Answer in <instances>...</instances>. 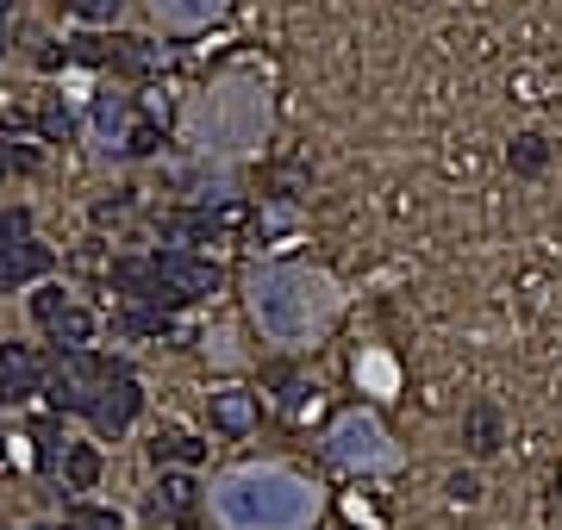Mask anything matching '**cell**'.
<instances>
[{"label": "cell", "instance_id": "cell-1", "mask_svg": "<svg viewBox=\"0 0 562 530\" xmlns=\"http://www.w3.org/2000/svg\"><path fill=\"white\" fill-rule=\"evenodd\" d=\"M213 505L231 530H307L319 518V493L288 468H238L213 487Z\"/></svg>", "mask_w": 562, "mask_h": 530}, {"label": "cell", "instance_id": "cell-2", "mask_svg": "<svg viewBox=\"0 0 562 530\" xmlns=\"http://www.w3.org/2000/svg\"><path fill=\"white\" fill-rule=\"evenodd\" d=\"M325 287L312 275H294V269H269L256 275V319L276 331V337H307L319 319H325Z\"/></svg>", "mask_w": 562, "mask_h": 530}, {"label": "cell", "instance_id": "cell-3", "mask_svg": "<svg viewBox=\"0 0 562 530\" xmlns=\"http://www.w3.org/2000/svg\"><path fill=\"white\" fill-rule=\"evenodd\" d=\"M325 455H332L337 468H387V462H394L382 425H375V418H362V412L337 418V430L325 437Z\"/></svg>", "mask_w": 562, "mask_h": 530}, {"label": "cell", "instance_id": "cell-4", "mask_svg": "<svg viewBox=\"0 0 562 530\" xmlns=\"http://www.w3.org/2000/svg\"><path fill=\"white\" fill-rule=\"evenodd\" d=\"M151 269H156V281L169 287V300L176 306L219 294V262H206V256H194V250H156Z\"/></svg>", "mask_w": 562, "mask_h": 530}, {"label": "cell", "instance_id": "cell-5", "mask_svg": "<svg viewBox=\"0 0 562 530\" xmlns=\"http://www.w3.org/2000/svg\"><path fill=\"white\" fill-rule=\"evenodd\" d=\"M138 400H144V393H138V380H131V375H113L101 393L88 400V418H94V430H101V437H119V430L138 418Z\"/></svg>", "mask_w": 562, "mask_h": 530}, {"label": "cell", "instance_id": "cell-6", "mask_svg": "<svg viewBox=\"0 0 562 530\" xmlns=\"http://www.w3.org/2000/svg\"><path fill=\"white\" fill-rule=\"evenodd\" d=\"M51 269V250L44 244H0V294H13V287H26V281H38Z\"/></svg>", "mask_w": 562, "mask_h": 530}, {"label": "cell", "instance_id": "cell-7", "mask_svg": "<svg viewBox=\"0 0 562 530\" xmlns=\"http://www.w3.org/2000/svg\"><path fill=\"white\" fill-rule=\"evenodd\" d=\"M31 387H38V356L31 350H0V405L26 400Z\"/></svg>", "mask_w": 562, "mask_h": 530}, {"label": "cell", "instance_id": "cell-8", "mask_svg": "<svg viewBox=\"0 0 562 530\" xmlns=\"http://www.w3.org/2000/svg\"><path fill=\"white\" fill-rule=\"evenodd\" d=\"M213 425L226 430V437H244V430L256 425V400H251V393H238V387L213 393Z\"/></svg>", "mask_w": 562, "mask_h": 530}, {"label": "cell", "instance_id": "cell-9", "mask_svg": "<svg viewBox=\"0 0 562 530\" xmlns=\"http://www.w3.org/2000/svg\"><path fill=\"white\" fill-rule=\"evenodd\" d=\"M163 231L181 237V244H213V237H219V219H213L206 206H176V212L163 219Z\"/></svg>", "mask_w": 562, "mask_h": 530}, {"label": "cell", "instance_id": "cell-10", "mask_svg": "<svg viewBox=\"0 0 562 530\" xmlns=\"http://www.w3.org/2000/svg\"><path fill=\"white\" fill-rule=\"evenodd\" d=\"M462 437H469L475 455H494L500 450V412H494V405H469V412H462Z\"/></svg>", "mask_w": 562, "mask_h": 530}, {"label": "cell", "instance_id": "cell-11", "mask_svg": "<svg viewBox=\"0 0 562 530\" xmlns=\"http://www.w3.org/2000/svg\"><path fill=\"white\" fill-rule=\"evenodd\" d=\"M44 331H51L56 344H63V356H69V350H88V337H94V319H88L81 306H69V312H63V319H51Z\"/></svg>", "mask_w": 562, "mask_h": 530}, {"label": "cell", "instance_id": "cell-12", "mask_svg": "<svg viewBox=\"0 0 562 530\" xmlns=\"http://www.w3.org/2000/svg\"><path fill=\"white\" fill-rule=\"evenodd\" d=\"M63 475H69V487H76V493H88V487L101 480V455L88 450V443H76V450H63Z\"/></svg>", "mask_w": 562, "mask_h": 530}, {"label": "cell", "instance_id": "cell-13", "mask_svg": "<svg viewBox=\"0 0 562 530\" xmlns=\"http://www.w3.org/2000/svg\"><path fill=\"white\" fill-rule=\"evenodd\" d=\"M507 163L519 169V176H537L544 163H550V144L537 138V131H525V138H512V151H507Z\"/></svg>", "mask_w": 562, "mask_h": 530}, {"label": "cell", "instance_id": "cell-14", "mask_svg": "<svg viewBox=\"0 0 562 530\" xmlns=\"http://www.w3.org/2000/svg\"><path fill=\"white\" fill-rule=\"evenodd\" d=\"M194 493H201V487H194V480L188 475H163V487H156V512H188V505H194Z\"/></svg>", "mask_w": 562, "mask_h": 530}, {"label": "cell", "instance_id": "cell-15", "mask_svg": "<svg viewBox=\"0 0 562 530\" xmlns=\"http://www.w3.org/2000/svg\"><path fill=\"white\" fill-rule=\"evenodd\" d=\"M151 450H156V462H201V443H194V437H181V430L156 437Z\"/></svg>", "mask_w": 562, "mask_h": 530}, {"label": "cell", "instance_id": "cell-16", "mask_svg": "<svg viewBox=\"0 0 562 530\" xmlns=\"http://www.w3.org/2000/svg\"><path fill=\"white\" fill-rule=\"evenodd\" d=\"M126 119H131V101H126V94H101V106H94V126L113 138V131L126 126Z\"/></svg>", "mask_w": 562, "mask_h": 530}, {"label": "cell", "instance_id": "cell-17", "mask_svg": "<svg viewBox=\"0 0 562 530\" xmlns=\"http://www.w3.org/2000/svg\"><path fill=\"white\" fill-rule=\"evenodd\" d=\"M69 530H119V512H106V505H76V512H69Z\"/></svg>", "mask_w": 562, "mask_h": 530}, {"label": "cell", "instance_id": "cell-18", "mask_svg": "<svg viewBox=\"0 0 562 530\" xmlns=\"http://www.w3.org/2000/svg\"><path fill=\"white\" fill-rule=\"evenodd\" d=\"M31 312H38V325H51V319H63V312H69V294H63V287H44V294L31 300Z\"/></svg>", "mask_w": 562, "mask_h": 530}, {"label": "cell", "instance_id": "cell-19", "mask_svg": "<svg viewBox=\"0 0 562 530\" xmlns=\"http://www.w3.org/2000/svg\"><path fill=\"white\" fill-rule=\"evenodd\" d=\"M13 169H38V151H13V144H0V176H13Z\"/></svg>", "mask_w": 562, "mask_h": 530}, {"label": "cell", "instance_id": "cell-20", "mask_svg": "<svg viewBox=\"0 0 562 530\" xmlns=\"http://www.w3.org/2000/svg\"><path fill=\"white\" fill-rule=\"evenodd\" d=\"M38 131H44V138H69V113H63V106H44V113H38Z\"/></svg>", "mask_w": 562, "mask_h": 530}, {"label": "cell", "instance_id": "cell-21", "mask_svg": "<svg viewBox=\"0 0 562 530\" xmlns=\"http://www.w3.org/2000/svg\"><path fill=\"white\" fill-rule=\"evenodd\" d=\"M126 151H131V156H151V151H156V131H151V126H144V131H131V144H126Z\"/></svg>", "mask_w": 562, "mask_h": 530}, {"label": "cell", "instance_id": "cell-22", "mask_svg": "<svg viewBox=\"0 0 562 530\" xmlns=\"http://www.w3.org/2000/svg\"><path fill=\"white\" fill-rule=\"evenodd\" d=\"M44 530H69V525H44Z\"/></svg>", "mask_w": 562, "mask_h": 530}, {"label": "cell", "instance_id": "cell-23", "mask_svg": "<svg viewBox=\"0 0 562 530\" xmlns=\"http://www.w3.org/2000/svg\"><path fill=\"white\" fill-rule=\"evenodd\" d=\"M0 443H7V437H0Z\"/></svg>", "mask_w": 562, "mask_h": 530}]
</instances>
